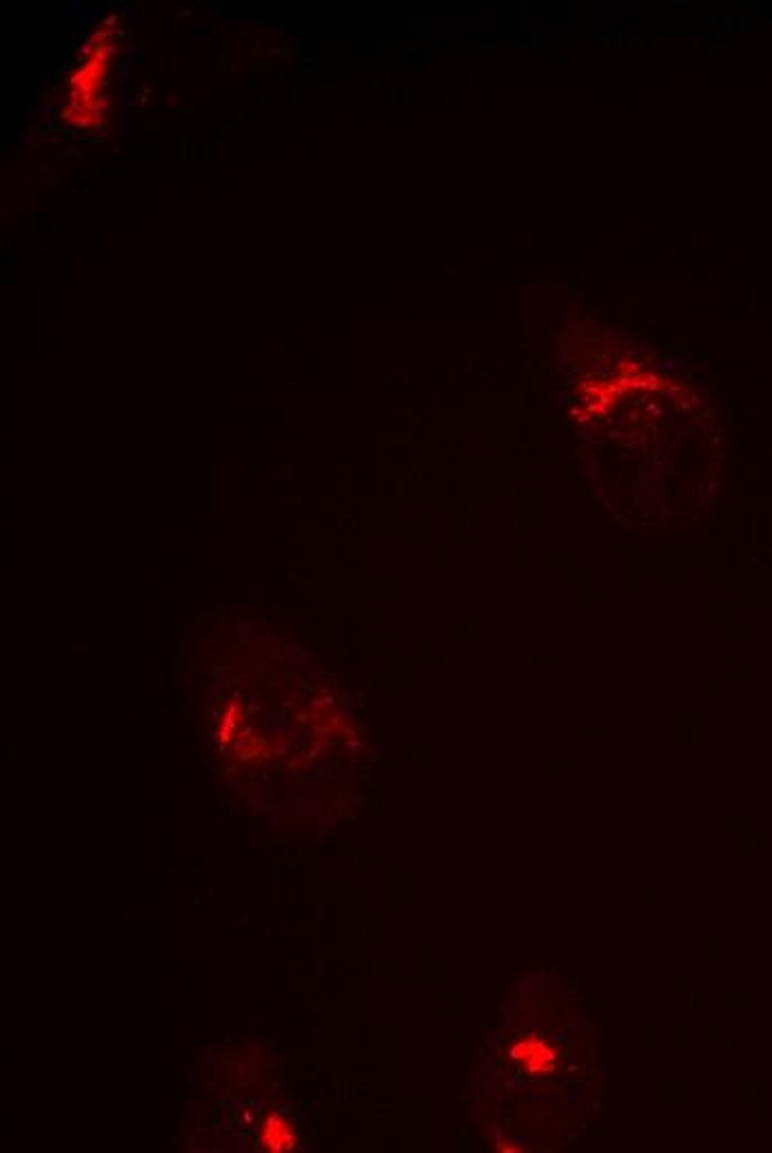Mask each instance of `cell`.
<instances>
[{
	"mask_svg": "<svg viewBox=\"0 0 772 1153\" xmlns=\"http://www.w3.org/2000/svg\"><path fill=\"white\" fill-rule=\"evenodd\" d=\"M256 1145L262 1151L269 1153H287L293 1151L298 1145V1134L293 1122L282 1114H271L262 1122L260 1134L256 1136Z\"/></svg>",
	"mask_w": 772,
	"mask_h": 1153,
	"instance_id": "1",
	"label": "cell"
},
{
	"mask_svg": "<svg viewBox=\"0 0 772 1153\" xmlns=\"http://www.w3.org/2000/svg\"><path fill=\"white\" fill-rule=\"evenodd\" d=\"M511 1058L517 1060V1063H522L526 1074L544 1076V1074H551V1071L555 1069L557 1056H555L553 1049L544 1043V1040L528 1038V1040H520V1043L513 1045Z\"/></svg>",
	"mask_w": 772,
	"mask_h": 1153,
	"instance_id": "2",
	"label": "cell"
}]
</instances>
